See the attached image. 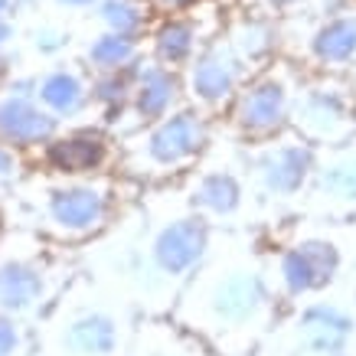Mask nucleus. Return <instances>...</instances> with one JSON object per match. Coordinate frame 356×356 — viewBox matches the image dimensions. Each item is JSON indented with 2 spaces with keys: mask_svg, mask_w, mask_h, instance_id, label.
I'll return each instance as SVG.
<instances>
[{
  "mask_svg": "<svg viewBox=\"0 0 356 356\" xmlns=\"http://www.w3.org/2000/svg\"><path fill=\"white\" fill-rule=\"evenodd\" d=\"M278 314L281 298L265 252L248 242L245 229H222V245L213 242L209 259L186 281L167 317L213 356H255Z\"/></svg>",
  "mask_w": 356,
  "mask_h": 356,
  "instance_id": "1",
  "label": "nucleus"
},
{
  "mask_svg": "<svg viewBox=\"0 0 356 356\" xmlns=\"http://www.w3.org/2000/svg\"><path fill=\"white\" fill-rule=\"evenodd\" d=\"M209 144L213 138L203 111H170L121 140L115 170L138 186L177 184L200 163Z\"/></svg>",
  "mask_w": 356,
  "mask_h": 356,
  "instance_id": "2",
  "label": "nucleus"
},
{
  "mask_svg": "<svg viewBox=\"0 0 356 356\" xmlns=\"http://www.w3.org/2000/svg\"><path fill=\"white\" fill-rule=\"evenodd\" d=\"M124 177L118 170L88 173V177H63L56 173L40 196L43 229L59 242H95L121 219Z\"/></svg>",
  "mask_w": 356,
  "mask_h": 356,
  "instance_id": "3",
  "label": "nucleus"
},
{
  "mask_svg": "<svg viewBox=\"0 0 356 356\" xmlns=\"http://www.w3.org/2000/svg\"><path fill=\"white\" fill-rule=\"evenodd\" d=\"M140 311L111 291L108 284L92 278L82 301H65L63 321L56 327V353L59 356H128L138 334Z\"/></svg>",
  "mask_w": 356,
  "mask_h": 356,
  "instance_id": "4",
  "label": "nucleus"
},
{
  "mask_svg": "<svg viewBox=\"0 0 356 356\" xmlns=\"http://www.w3.org/2000/svg\"><path fill=\"white\" fill-rule=\"evenodd\" d=\"M265 261L281 304H301L330 291L353 265V255H346V242L330 226L294 229L288 238L271 245V252H265Z\"/></svg>",
  "mask_w": 356,
  "mask_h": 356,
  "instance_id": "5",
  "label": "nucleus"
},
{
  "mask_svg": "<svg viewBox=\"0 0 356 356\" xmlns=\"http://www.w3.org/2000/svg\"><path fill=\"white\" fill-rule=\"evenodd\" d=\"M317 157H321V151L311 140H304L298 131H291V134L281 131L275 138L248 140L242 161H245L255 206L284 209V206L304 203V193L314 180V170H317Z\"/></svg>",
  "mask_w": 356,
  "mask_h": 356,
  "instance_id": "6",
  "label": "nucleus"
},
{
  "mask_svg": "<svg viewBox=\"0 0 356 356\" xmlns=\"http://www.w3.org/2000/svg\"><path fill=\"white\" fill-rule=\"evenodd\" d=\"M177 184L184 190L186 203L219 232L222 229H238L245 213L255 206L242 151L226 157V161H219V157L206 151L200 157V163Z\"/></svg>",
  "mask_w": 356,
  "mask_h": 356,
  "instance_id": "7",
  "label": "nucleus"
},
{
  "mask_svg": "<svg viewBox=\"0 0 356 356\" xmlns=\"http://www.w3.org/2000/svg\"><path fill=\"white\" fill-rule=\"evenodd\" d=\"M281 340L284 356H356V301L324 291L291 304Z\"/></svg>",
  "mask_w": 356,
  "mask_h": 356,
  "instance_id": "8",
  "label": "nucleus"
},
{
  "mask_svg": "<svg viewBox=\"0 0 356 356\" xmlns=\"http://www.w3.org/2000/svg\"><path fill=\"white\" fill-rule=\"evenodd\" d=\"M291 131L317 151H334L356 140V102L334 86H311L294 95Z\"/></svg>",
  "mask_w": 356,
  "mask_h": 356,
  "instance_id": "9",
  "label": "nucleus"
},
{
  "mask_svg": "<svg viewBox=\"0 0 356 356\" xmlns=\"http://www.w3.org/2000/svg\"><path fill=\"white\" fill-rule=\"evenodd\" d=\"M69 284V271H56L43 259L13 255L0 261V311L3 314H33L53 307V298Z\"/></svg>",
  "mask_w": 356,
  "mask_h": 356,
  "instance_id": "10",
  "label": "nucleus"
},
{
  "mask_svg": "<svg viewBox=\"0 0 356 356\" xmlns=\"http://www.w3.org/2000/svg\"><path fill=\"white\" fill-rule=\"evenodd\" d=\"M304 203L317 209L327 222H353L356 219V147L321 151L314 180L304 193Z\"/></svg>",
  "mask_w": 356,
  "mask_h": 356,
  "instance_id": "11",
  "label": "nucleus"
},
{
  "mask_svg": "<svg viewBox=\"0 0 356 356\" xmlns=\"http://www.w3.org/2000/svg\"><path fill=\"white\" fill-rule=\"evenodd\" d=\"M291 108H294L291 86L275 76H265L238 95L236 111H232V124H236V131L242 134L245 144L248 140H265L281 134L291 124Z\"/></svg>",
  "mask_w": 356,
  "mask_h": 356,
  "instance_id": "12",
  "label": "nucleus"
},
{
  "mask_svg": "<svg viewBox=\"0 0 356 356\" xmlns=\"http://www.w3.org/2000/svg\"><path fill=\"white\" fill-rule=\"evenodd\" d=\"M46 167L49 173L63 177H88V173H108L118 167V151L111 140L98 131H79L69 138H53L46 144Z\"/></svg>",
  "mask_w": 356,
  "mask_h": 356,
  "instance_id": "13",
  "label": "nucleus"
},
{
  "mask_svg": "<svg viewBox=\"0 0 356 356\" xmlns=\"http://www.w3.org/2000/svg\"><path fill=\"white\" fill-rule=\"evenodd\" d=\"M128 356H213L170 317H140Z\"/></svg>",
  "mask_w": 356,
  "mask_h": 356,
  "instance_id": "14",
  "label": "nucleus"
},
{
  "mask_svg": "<svg viewBox=\"0 0 356 356\" xmlns=\"http://www.w3.org/2000/svg\"><path fill=\"white\" fill-rule=\"evenodd\" d=\"M0 138L17 147L49 144L56 138V118L23 98H13V102L0 105Z\"/></svg>",
  "mask_w": 356,
  "mask_h": 356,
  "instance_id": "15",
  "label": "nucleus"
},
{
  "mask_svg": "<svg viewBox=\"0 0 356 356\" xmlns=\"http://www.w3.org/2000/svg\"><path fill=\"white\" fill-rule=\"evenodd\" d=\"M190 95L200 108L216 111L222 105L232 102L236 95V76H232V65L219 56H206L203 63H196L193 76H190Z\"/></svg>",
  "mask_w": 356,
  "mask_h": 356,
  "instance_id": "16",
  "label": "nucleus"
},
{
  "mask_svg": "<svg viewBox=\"0 0 356 356\" xmlns=\"http://www.w3.org/2000/svg\"><path fill=\"white\" fill-rule=\"evenodd\" d=\"M173 108V82L167 76H151L138 86V128L170 115Z\"/></svg>",
  "mask_w": 356,
  "mask_h": 356,
  "instance_id": "17",
  "label": "nucleus"
},
{
  "mask_svg": "<svg viewBox=\"0 0 356 356\" xmlns=\"http://www.w3.org/2000/svg\"><path fill=\"white\" fill-rule=\"evenodd\" d=\"M43 102L46 108L53 111V115H72V111L82 108V102H86V88L79 86L72 76H49L43 82Z\"/></svg>",
  "mask_w": 356,
  "mask_h": 356,
  "instance_id": "18",
  "label": "nucleus"
},
{
  "mask_svg": "<svg viewBox=\"0 0 356 356\" xmlns=\"http://www.w3.org/2000/svg\"><path fill=\"white\" fill-rule=\"evenodd\" d=\"M317 53L324 63H350L356 56V23L350 20H337L330 23L321 40H317Z\"/></svg>",
  "mask_w": 356,
  "mask_h": 356,
  "instance_id": "19",
  "label": "nucleus"
},
{
  "mask_svg": "<svg viewBox=\"0 0 356 356\" xmlns=\"http://www.w3.org/2000/svg\"><path fill=\"white\" fill-rule=\"evenodd\" d=\"M131 53V46L124 43V36H108V40H102V43L95 46V65H102V69H115L118 63H124Z\"/></svg>",
  "mask_w": 356,
  "mask_h": 356,
  "instance_id": "20",
  "label": "nucleus"
},
{
  "mask_svg": "<svg viewBox=\"0 0 356 356\" xmlns=\"http://www.w3.org/2000/svg\"><path fill=\"white\" fill-rule=\"evenodd\" d=\"M23 346V334L10 314L0 311V356H17Z\"/></svg>",
  "mask_w": 356,
  "mask_h": 356,
  "instance_id": "21",
  "label": "nucleus"
},
{
  "mask_svg": "<svg viewBox=\"0 0 356 356\" xmlns=\"http://www.w3.org/2000/svg\"><path fill=\"white\" fill-rule=\"evenodd\" d=\"M17 177V163H13V154L0 144V184H10Z\"/></svg>",
  "mask_w": 356,
  "mask_h": 356,
  "instance_id": "22",
  "label": "nucleus"
},
{
  "mask_svg": "<svg viewBox=\"0 0 356 356\" xmlns=\"http://www.w3.org/2000/svg\"><path fill=\"white\" fill-rule=\"evenodd\" d=\"M350 268H353V271H356V252H353V265H350Z\"/></svg>",
  "mask_w": 356,
  "mask_h": 356,
  "instance_id": "23",
  "label": "nucleus"
}]
</instances>
